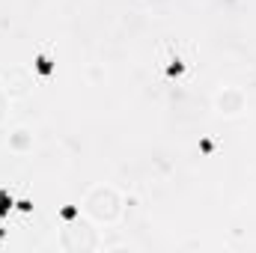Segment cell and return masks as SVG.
Returning <instances> with one entry per match:
<instances>
[{
  "mask_svg": "<svg viewBox=\"0 0 256 253\" xmlns=\"http://www.w3.org/2000/svg\"><path fill=\"white\" fill-rule=\"evenodd\" d=\"M6 146H9V152H12V155H30V152H33V146H36L33 128L15 126L12 131H9V140H6Z\"/></svg>",
  "mask_w": 256,
  "mask_h": 253,
  "instance_id": "obj_5",
  "label": "cell"
},
{
  "mask_svg": "<svg viewBox=\"0 0 256 253\" xmlns=\"http://www.w3.org/2000/svg\"><path fill=\"white\" fill-rule=\"evenodd\" d=\"M214 110L220 114V116H226V120H236V116H242L244 114V108H248V92L242 90V86H220L218 92H214Z\"/></svg>",
  "mask_w": 256,
  "mask_h": 253,
  "instance_id": "obj_3",
  "label": "cell"
},
{
  "mask_svg": "<svg viewBox=\"0 0 256 253\" xmlns=\"http://www.w3.org/2000/svg\"><path fill=\"white\" fill-rule=\"evenodd\" d=\"M96 224L86 220L84 214L78 220H68L66 230H60V248L68 253L78 250H102V242H98V230H92Z\"/></svg>",
  "mask_w": 256,
  "mask_h": 253,
  "instance_id": "obj_2",
  "label": "cell"
},
{
  "mask_svg": "<svg viewBox=\"0 0 256 253\" xmlns=\"http://www.w3.org/2000/svg\"><path fill=\"white\" fill-rule=\"evenodd\" d=\"M3 86H6V96L9 98H24L33 90V74L24 66H15V68H9L3 74Z\"/></svg>",
  "mask_w": 256,
  "mask_h": 253,
  "instance_id": "obj_4",
  "label": "cell"
},
{
  "mask_svg": "<svg viewBox=\"0 0 256 253\" xmlns=\"http://www.w3.org/2000/svg\"><path fill=\"white\" fill-rule=\"evenodd\" d=\"M80 214L92 220L96 226H114L126 214V196L114 185H92L80 200Z\"/></svg>",
  "mask_w": 256,
  "mask_h": 253,
  "instance_id": "obj_1",
  "label": "cell"
},
{
  "mask_svg": "<svg viewBox=\"0 0 256 253\" xmlns=\"http://www.w3.org/2000/svg\"><path fill=\"white\" fill-rule=\"evenodd\" d=\"M6 102H9V96H6V86L0 84V120H3V114H6Z\"/></svg>",
  "mask_w": 256,
  "mask_h": 253,
  "instance_id": "obj_6",
  "label": "cell"
}]
</instances>
